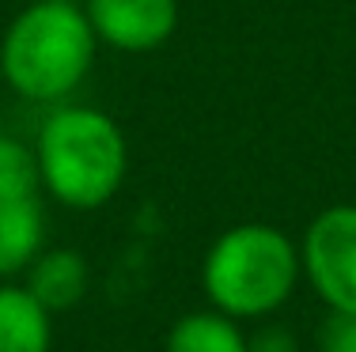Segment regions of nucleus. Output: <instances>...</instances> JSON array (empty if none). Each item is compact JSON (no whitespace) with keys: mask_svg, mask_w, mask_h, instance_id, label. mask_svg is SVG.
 <instances>
[{"mask_svg":"<svg viewBox=\"0 0 356 352\" xmlns=\"http://www.w3.org/2000/svg\"><path fill=\"white\" fill-rule=\"evenodd\" d=\"M95 49L83 4L31 0L0 35V76L27 103L61 106L88 80Z\"/></svg>","mask_w":356,"mask_h":352,"instance_id":"1","label":"nucleus"},{"mask_svg":"<svg viewBox=\"0 0 356 352\" xmlns=\"http://www.w3.org/2000/svg\"><path fill=\"white\" fill-rule=\"evenodd\" d=\"M42 190L65 208L91 212L118 197L129 171V144L106 110L61 103L46 114L35 140Z\"/></svg>","mask_w":356,"mask_h":352,"instance_id":"2","label":"nucleus"},{"mask_svg":"<svg viewBox=\"0 0 356 352\" xmlns=\"http://www.w3.org/2000/svg\"><path fill=\"white\" fill-rule=\"evenodd\" d=\"M303 276L296 239L273 224H235L220 231L201 262V288L209 307L254 322L269 318L292 299Z\"/></svg>","mask_w":356,"mask_h":352,"instance_id":"3","label":"nucleus"},{"mask_svg":"<svg viewBox=\"0 0 356 352\" xmlns=\"http://www.w3.org/2000/svg\"><path fill=\"white\" fill-rule=\"evenodd\" d=\"M300 265L326 311H356V205H330L307 224Z\"/></svg>","mask_w":356,"mask_h":352,"instance_id":"4","label":"nucleus"},{"mask_svg":"<svg viewBox=\"0 0 356 352\" xmlns=\"http://www.w3.org/2000/svg\"><path fill=\"white\" fill-rule=\"evenodd\" d=\"M99 46L122 53H152L178 31V0H83Z\"/></svg>","mask_w":356,"mask_h":352,"instance_id":"5","label":"nucleus"},{"mask_svg":"<svg viewBox=\"0 0 356 352\" xmlns=\"http://www.w3.org/2000/svg\"><path fill=\"white\" fill-rule=\"evenodd\" d=\"M23 288H27L49 315L72 311L76 303H83V296H88V288H91L88 258L72 246H54V250L42 246V254L27 265Z\"/></svg>","mask_w":356,"mask_h":352,"instance_id":"6","label":"nucleus"},{"mask_svg":"<svg viewBox=\"0 0 356 352\" xmlns=\"http://www.w3.org/2000/svg\"><path fill=\"white\" fill-rule=\"evenodd\" d=\"M46 216L35 197H0V280L27 273L42 254Z\"/></svg>","mask_w":356,"mask_h":352,"instance_id":"7","label":"nucleus"},{"mask_svg":"<svg viewBox=\"0 0 356 352\" xmlns=\"http://www.w3.org/2000/svg\"><path fill=\"white\" fill-rule=\"evenodd\" d=\"M54 315L23 284L0 280V352H49Z\"/></svg>","mask_w":356,"mask_h":352,"instance_id":"8","label":"nucleus"},{"mask_svg":"<svg viewBox=\"0 0 356 352\" xmlns=\"http://www.w3.org/2000/svg\"><path fill=\"white\" fill-rule=\"evenodd\" d=\"M163 352H247V330L239 318L205 307L190 311L167 330Z\"/></svg>","mask_w":356,"mask_h":352,"instance_id":"9","label":"nucleus"},{"mask_svg":"<svg viewBox=\"0 0 356 352\" xmlns=\"http://www.w3.org/2000/svg\"><path fill=\"white\" fill-rule=\"evenodd\" d=\"M38 186L42 178L35 148L0 133V197H35Z\"/></svg>","mask_w":356,"mask_h":352,"instance_id":"10","label":"nucleus"},{"mask_svg":"<svg viewBox=\"0 0 356 352\" xmlns=\"http://www.w3.org/2000/svg\"><path fill=\"white\" fill-rule=\"evenodd\" d=\"M315 352H356V311H326L315 330Z\"/></svg>","mask_w":356,"mask_h":352,"instance_id":"11","label":"nucleus"},{"mask_svg":"<svg viewBox=\"0 0 356 352\" xmlns=\"http://www.w3.org/2000/svg\"><path fill=\"white\" fill-rule=\"evenodd\" d=\"M247 352H300L296 337L284 326H261V330L247 333Z\"/></svg>","mask_w":356,"mask_h":352,"instance_id":"12","label":"nucleus"},{"mask_svg":"<svg viewBox=\"0 0 356 352\" xmlns=\"http://www.w3.org/2000/svg\"><path fill=\"white\" fill-rule=\"evenodd\" d=\"M57 4H83V0H57Z\"/></svg>","mask_w":356,"mask_h":352,"instance_id":"13","label":"nucleus"}]
</instances>
